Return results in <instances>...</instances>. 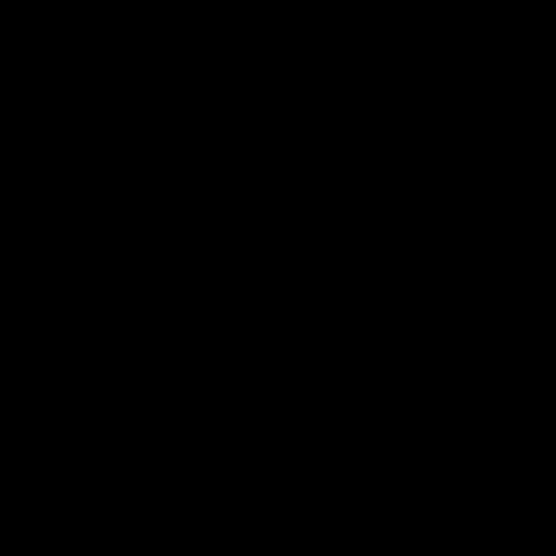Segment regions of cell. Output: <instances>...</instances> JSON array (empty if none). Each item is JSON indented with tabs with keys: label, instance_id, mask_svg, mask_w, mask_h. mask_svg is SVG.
Returning <instances> with one entry per match:
<instances>
[]
</instances>
